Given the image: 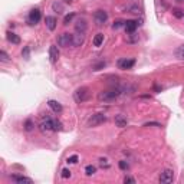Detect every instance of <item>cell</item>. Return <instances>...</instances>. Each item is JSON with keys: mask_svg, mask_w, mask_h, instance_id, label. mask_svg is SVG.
<instances>
[{"mask_svg": "<svg viewBox=\"0 0 184 184\" xmlns=\"http://www.w3.org/2000/svg\"><path fill=\"white\" fill-rule=\"evenodd\" d=\"M122 88H112V89H106V91H101L98 94V99L101 102H112L114 99L120 97L122 94Z\"/></svg>", "mask_w": 184, "mask_h": 184, "instance_id": "6da1fadb", "label": "cell"}, {"mask_svg": "<svg viewBox=\"0 0 184 184\" xmlns=\"http://www.w3.org/2000/svg\"><path fill=\"white\" fill-rule=\"evenodd\" d=\"M39 130L43 134H48L50 131H55V120H52L50 116H42L40 122H39Z\"/></svg>", "mask_w": 184, "mask_h": 184, "instance_id": "7a4b0ae2", "label": "cell"}, {"mask_svg": "<svg viewBox=\"0 0 184 184\" xmlns=\"http://www.w3.org/2000/svg\"><path fill=\"white\" fill-rule=\"evenodd\" d=\"M89 95H91L89 94V89L85 88V87H82V88H78V89L73 92V99H75L78 104H82V102L88 101Z\"/></svg>", "mask_w": 184, "mask_h": 184, "instance_id": "3957f363", "label": "cell"}, {"mask_svg": "<svg viewBox=\"0 0 184 184\" xmlns=\"http://www.w3.org/2000/svg\"><path fill=\"white\" fill-rule=\"evenodd\" d=\"M58 45L62 46V48H69V46H73V35H71V33L59 35V38H58Z\"/></svg>", "mask_w": 184, "mask_h": 184, "instance_id": "277c9868", "label": "cell"}, {"mask_svg": "<svg viewBox=\"0 0 184 184\" xmlns=\"http://www.w3.org/2000/svg\"><path fill=\"white\" fill-rule=\"evenodd\" d=\"M160 183L163 184H170L174 181V171L171 168H165L161 171V174H160Z\"/></svg>", "mask_w": 184, "mask_h": 184, "instance_id": "5b68a950", "label": "cell"}, {"mask_svg": "<svg viewBox=\"0 0 184 184\" xmlns=\"http://www.w3.org/2000/svg\"><path fill=\"white\" fill-rule=\"evenodd\" d=\"M106 20H108V13H106L105 10L99 9V10H97L94 13V22H95L97 26H102Z\"/></svg>", "mask_w": 184, "mask_h": 184, "instance_id": "8992f818", "label": "cell"}, {"mask_svg": "<svg viewBox=\"0 0 184 184\" xmlns=\"http://www.w3.org/2000/svg\"><path fill=\"white\" fill-rule=\"evenodd\" d=\"M106 121V116L104 115V114H95V115H92L88 120V125L89 127H97V125H101L104 124Z\"/></svg>", "mask_w": 184, "mask_h": 184, "instance_id": "52a82bcc", "label": "cell"}, {"mask_svg": "<svg viewBox=\"0 0 184 184\" xmlns=\"http://www.w3.org/2000/svg\"><path fill=\"white\" fill-rule=\"evenodd\" d=\"M42 19V12L39 9H32L29 12V22L30 25H36L39 23V20Z\"/></svg>", "mask_w": 184, "mask_h": 184, "instance_id": "ba28073f", "label": "cell"}, {"mask_svg": "<svg viewBox=\"0 0 184 184\" xmlns=\"http://www.w3.org/2000/svg\"><path fill=\"white\" fill-rule=\"evenodd\" d=\"M135 64L134 59H120L118 60V68L120 69H131Z\"/></svg>", "mask_w": 184, "mask_h": 184, "instance_id": "9c48e42d", "label": "cell"}, {"mask_svg": "<svg viewBox=\"0 0 184 184\" xmlns=\"http://www.w3.org/2000/svg\"><path fill=\"white\" fill-rule=\"evenodd\" d=\"M138 20H127V22L124 23V27L125 30H127L128 33H134L135 32V29L138 27Z\"/></svg>", "mask_w": 184, "mask_h": 184, "instance_id": "30bf717a", "label": "cell"}, {"mask_svg": "<svg viewBox=\"0 0 184 184\" xmlns=\"http://www.w3.org/2000/svg\"><path fill=\"white\" fill-rule=\"evenodd\" d=\"M12 180L15 181V183H17V184H32L33 183L32 178H29V177L17 176V174H13V176H12Z\"/></svg>", "mask_w": 184, "mask_h": 184, "instance_id": "8fae6325", "label": "cell"}, {"mask_svg": "<svg viewBox=\"0 0 184 184\" xmlns=\"http://www.w3.org/2000/svg\"><path fill=\"white\" fill-rule=\"evenodd\" d=\"M58 58H59V50H58V48L55 45H52L49 48V59H50L52 64H56Z\"/></svg>", "mask_w": 184, "mask_h": 184, "instance_id": "7c38bea8", "label": "cell"}, {"mask_svg": "<svg viewBox=\"0 0 184 184\" xmlns=\"http://www.w3.org/2000/svg\"><path fill=\"white\" fill-rule=\"evenodd\" d=\"M45 23H46V27H48L49 30H55L56 29V25H58V20L55 16H46Z\"/></svg>", "mask_w": 184, "mask_h": 184, "instance_id": "4fadbf2b", "label": "cell"}, {"mask_svg": "<svg viewBox=\"0 0 184 184\" xmlns=\"http://www.w3.org/2000/svg\"><path fill=\"white\" fill-rule=\"evenodd\" d=\"M48 105H49V108L52 109L53 112H56V114L62 112V105H60L58 101H55V99H50V101H48Z\"/></svg>", "mask_w": 184, "mask_h": 184, "instance_id": "5bb4252c", "label": "cell"}, {"mask_svg": "<svg viewBox=\"0 0 184 184\" xmlns=\"http://www.w3.org/2000/svg\"><path fill=\"white\" fill-rule=\"evenodd\" d=\"M127 124H128V121H127V118H125L124 115H121V114L115 115V125L116 127L124 128V127H127Z\"/></svg>", "mask_w": 184, "mask_h": 184, "instance_id": "9a60e30c", "label": "cell"}, {"mask_svg": "<svg viewBox=\"0 0 184 184\" xmlns=\"http://www.w3.org/2000/svg\"><path fill=\"white\" fill-rule=\"evenodd\" d=\"M83 42H85V35L76 32L73 35V46H81V45H83Z\"/></svg>", "mask_w": 184, "mask_h": 184, "instance_id": "2e32d148", "label": "cell"}, {"mask_svg": "<svg viewBox=\"0 0 184 184\" xmlns=\"http://www.w3.org/2000/svg\"><path fill=\"white\" fill-rule=\"evenodd\" d=\"M6 38H7V40L10 42V43H13V45H19L20 43V38L16 33H13V32H7V33H6Z\"/></svg>", "mask_w": 184, "mask_h": 184, "instance_id": "e0dca14e", "label": "cell"}, {"mask_svg": "<svg viewBox=\"0 0 184 184\" xmlns=\"http://www.w3.org/2000/svg\"><path fill=\"white\" fill-rule=\"evenodd\" d=\"M75 29H76V32H79V33H85V30H87V22H85L83 19H79L75 25Z\"/></svg>", "mask_w": 184, "mask_h": 184, "instance_id": "ac0fdd59", "label": "cell"}, {"mask_svg": "<svg viewBox=\"0 0 184 184\" xmlns=\"http://www.w3.org/2000/svg\"><path fill=\"white\" fill-rule=\"evenodd\" d=\"M174 56H176L177 59L184 60V45H180L178 48H176V50H174Z\"/></svg>", "mask_w": 184, "mask_h": 184, "instance_id": "d6986e66", "label": "cell"}, {"mask_svg": "<svg viewBox=\"0 0 184 184\" xmlns=\"http://www.w3.org/2000/svg\"><path fill=\"white\" fill-rule=\"evenodd\" d=\"M102 43H104V35H102V33L95 35V38H94V46L99 48V46H101Z\"/></svg>", "mask_w": 184, "mask_h": 184, "instance_id": "ffe728a7", "label": "cell"}, {"mask_svg": "<svg viewBox=\"0 0 184 184\" xmlns=\"http://www.w3.org/2000/svg\"><path fill=\"white\" fill-rule=\"evenodd\" d=\"M52 9L56 12V13H64V4L60 3V2H53Z\"/></svg>", "mask_w": 184, "mask_h": 184, "instance_id": "44dd1931", "label": "cell"}, {"mask_svg": "<svg viewBox=\"0 0 184 184\" xmlns=\"http://www.w3.org/2000/svg\"><path fill=\"white\" fill-rule=\"evenodd\" d=\"M95 171H97V167L92 164L87 165V168H85V174H87V176H94Z\"/></svg>", "mask_w": 184, "mask_h": 184, "instance_id": "7402d4cb", "label": "cell"}, {"mask_svg": "<svg viewBox=\"0 0 184 184\" xmlns=\"http://www.w3.org/2000/svg\"><path fill=\"white\" fill-rule=\"evenodd\" d=\"M33 127H35V124H33V121H32V120H26V121H25V130H26V131H32Z\"/></svg>", "mask_w": 184, "mask_h": 184, "instance_id": "603a6c76", "label": "cell"}, {"mask_svg": "<svg viewBox=\"0 0 184 184\" xmlns=\"http://www.w3.org/2000/svg\"><path fill=\"white\" fill-rule=\"evenodd\" d=\"M125 10L131 12V13H139V7L137 6V4H131V6H127V7H125Z\"/></svg>", "mask_w": 184, "mask_h": 184, "instance_id": "cb8c5ba5", "label": "cell"}, {"mask_svg": "<svg viewBox=\"0 0 184 184\" xmlns=\"http://www.w3.org/2000/svg\"><path fill=\"white\" fill-rule=\"evenodd\" d=\"M73 17H75V13H69V15H66L65 16V19H64V25H69Z\"/></svg>", "mask_w": 184, "mask_h": 184, "instance_id": "d4e9b609", "label": "cell"}, {"mask_svg": "<svg viewBox=\"0 0 184 184\" xmlns=\"http://www.w3.org/2000/svg\"><path fill=\"white\" fill-rule=\"evenodd\" d=\"M173 15L176 16V17H184V10H181V9H174L173 10Z\"/></svg>", "mask_w": 184, "mask_h": 184, "instance_id": "484cf974", "label": "cell"}, {"mask_svg": "<svg viewBox=\"0 0 184 184\" xmlns=\"http://www.w3.org/2000/svg\"><path fill=\"white\" fill-rule=\"evenodd\" d=\"M0 60L2 62H9V56H7V53L4 52V50H0Z\"/></svg>", "mask_w": 184, "mask_h": 184, "instance_id": "4316f807", "label": "cell"}, {"mask_svg": "<svg viewBox=\"0 0 184 184\" xmlns=\"http://www.w3.org/2000/svg\"><path fill=\"white\" fill-rule=\"evenodd\" d=\"M29 52H30V48H29V46H26V48H25V49L22 50V56L25 58L26 60L29 59Z\"/></svg>", "mask_w": 184, "mask_h": 184, "instance_id": "83f0119b", "label": "cell"}, {"mask_svg": "<svg viewBox=\"0 0 184 184\" xmlns=\"http://www.w3.org/2000/svg\"><path fill=\"white\" fill-rule=\"evenodd\" d=\"M66 163H68V164H75V163H78V155H71V157H68Z\"/></svg>", "mask_w": 184, "mask_h": 184, "instance_id": "f1b7e54d", "label": "cell"}, {"mask_svg": "<svg viewBox=\"0 0 184 184\" xmlns=\"http://www.w3.org/2000/svg\"><path fill=\"white\" fill-rule=\"evenodd\" d=\"M60 176H62V178H69V177H71V171H69L68 168H64Z\"/></svg>", "mask_w": 184, "mask_h": 184, "instance_id": "f546056e", "label": "cell"}, {"mask_svg": "<svg viewBox=\"0 0 184 184\" xmlns=\"http://www.w3.org/2000/svg\"><path fill=\"white\" fill-rule=\"evenodd\" d=\"M99 164H101L102 167H105V168H108L109 167V163H108L106 158H99Z\"/></svg>", "mask_w": 184, "mask_h": 184, "instance_id": "4dcf8cb0", "label": "cell"}, {"mask_svg": "<svg viewBox=\"0 0 184 184\" xmlns=\"http://www.w3.org/2000/svg\"><path fill=\"white\" fill-rule=\"evenodd\" d=\"M125 22H122V20H116V22H114V25H112V27L114 29H120L122 25H124Z\"/></svg>", "mask_w": 184, "mask_h": 184, "instance_id": "1f68e13d", "label": "cell"}, {"mask_svg": "<svg viewBox=\"0 0 184 184\" xmlns=\"http://www.w3.org/2000/svg\"><path fill=\"white\" fill-rule=\"evenodd\" d=\"M62 130V124H60L59 121L55 120V131H60Z\"/></svg>", "mask_w": 184, "mask_h": 184, "instance_id": "d6a6232c", "label": "cell"}, {"mask_svg": "<svg viewBox=\"0 0 184 184\" xmlns=\"http://www.w3.org/2000/svg\"><path fill=\"white\" fill-rule=\"evenodd\" d=\"M124 183H125V184H127V183L134 184V183H135V180H134L132 177H125V178H124Z\"/></svg>", "mask_w": 184, "mask_h": 184, "instance_id": "836d02e7", "label": "cell"}, {"mask_svg": "<svg viewBox=\"0 0 184 184\" xmlns=\"http://www.w3.org/2000/svg\"><path fill=\"white\" fill-rule=\"evenodd\" d=\"M120 168L121 170H127L128 168V164L125 161H120Z\"/></svg>", "mask_w": 184, "mask_h": 184, "instance_id": "e575fe53", "label": "cell"}, {"mask_svg": "<svg viewBox=\"0 0 184 184\" xmlns=\"http://www.w3.org/2000/svg\"><path fill=\"white\" fill-rule=\"evenodd\" d=\"M151 125H155V127H161V124H158V122H145L144 127H151Z\"/></svg>", "mask_w": 184, "mask_h": 184, "instance_id": "d590c367", "label": "cell"}, {"mask_svg": "<svg viewBox=\"0 0 184 184\" xmlns=\"http://www.w3.org/2000/svg\"><path fill=\"white\" fill-rule=\"evenodd\" d=\"M65 2H66V3H71V2H72V0H65Z\"/></svg>", "mask_w": 184, "mask_h": 184, "instance_id": "8d00e7d4", "label": "cell"}, {"mask_svg": "<svg viewBox=\"0 0 184 184\" xmlns=\"http://www.w3.org/2000/svg\"><path fill=\"white\" fill-rule=\"evenodd\" d=\"M177 2H184V0H177Z\"/></svg>", "mask_w": 184, "mask_h": 184, "instance_id": "74e56055", "label": "cell"}]
</instances>
